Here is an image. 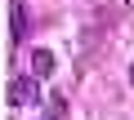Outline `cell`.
<instances>
[{"label":"cell","mask_w":134,"mask_h":120,"mask_svg":"<svg viewBox=\"0 0 134 120\" xmlns=\"http://www.w3.org/2000/svg\"><path fill=\"white\" fill-rule=\"evenodd\" d=\"M36 102V80L31 76H14L9 80V107H31Z\"/></svg>","instance_id":"cell-1"},{"label":"cell","mask_w":134,"mask_h":120,"mask_svg":"<svg viewBox=\"0 0 134 120\" xmlns=\"http://www.w3.org/2000/svg\"><path fill=\"white\" fill-rule=\"evenodd\" d=\"M31 76H36V80L54 76V53H49V49H36V53H31Z\"/></svg>","instance_id":"cell-2"},{"label":"cell","mask_w":134,"mask_h":120,"mask_svg":"<svg viewBox=\"0 0 134 120\" xmlns=\"http://www.w3.org/2000/svg\"><path fill=\"white\" fill-rule=\"evenodd\" d=\"M9 36H14V40H23V36H27V9L18 5V0L9 5Z\"/></svg>","instance_id":"cell-3"},{"label":"cell","mask_w":134,"mask_h":120,"mask_svg":"<svg viewBox=\"0 0 134 120\" xmlns=\"http://www.w3.org/2000/svg\"><path fill=\"white\" fill-rule=\"evenodd\" d=\"M58 116H63V98L54 93V98H49V120H58Z\"/></svg>","instance_id":"cell-4"},{"label":"cell","mask_w":134,"mask_h":120,"mask_svg":"<svg viewBox=\"0 0 134 120\" xmlns=\"http://www.w3.org/2000/svg\"><path fill=\"white\" fill-rule=\"evenodd\" d=\"M125 9H134V0H125Z\"/></svg>","instance_id":"cell-5"},{"label":"cell","mask_w":134,"mask_h":120,"mask_svg":"<svg viewBox=\"0 0 134 120\" xmlns=\"http://www.w3.org/2000/svg\"><path fill=\"white\" fill-rule=\"evenodd\" d=\"M130 85H134V67H130Z\"/></svg>","instance_id":"cell-6"}]
</instances>
